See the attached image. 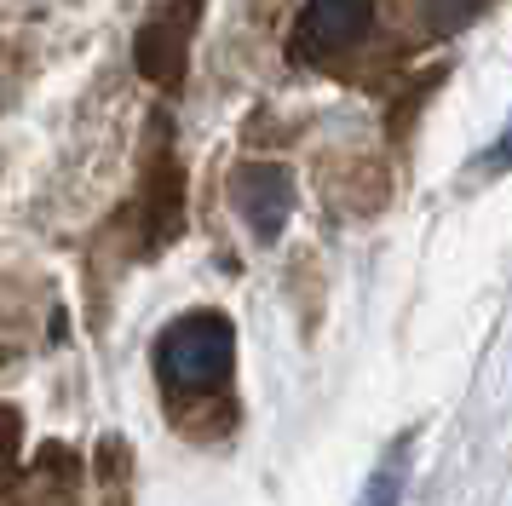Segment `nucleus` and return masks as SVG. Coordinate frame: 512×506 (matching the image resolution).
<instances>
[{
	"label": "nucleus",
	"instance_id": "nucleus-1",
	"mask_svg": "<svg viewBox=\"0 0 512 506\" xmlns=\"http://www.w3.org/2000/svg\"><path fill=\"white\" fill-rule=\"evenodd\" d=\"M236 363V328L219 311H185L162 328L156 340V380H162L173 409H202L219 403L231 386Z\"/></svg>",
	"mask_w": 512,
	"mask_h": 506
},
{
	"label": "nucleus",
	"instance_id": "nucleus-2",
	"mask_svg": "<svg viewBox=\"0 0 512 506\" xmlns=\"http://www.w3.org/2000/svg\"><path fill=\"white\" fill-rule=\"evenodd\" d=\"M374 23V6L369 0H305L300 23H294V52L305 64H334L363 46Z\"/></svg>",
	"mask_w": 512,
	"mask_h": 506
},
{
	"label": "nucleus",
	"instance_id": "nucleus-3",
	"mask_svg": "<svg viewBox=\"0 0 512 506\" xmlns=\"http://www.w3.org/2000/svg\"><path fill=\"white\" fill-rule=\"evenodd\" d=\"M190 29H196V0H167L162 12L144 23V35H139V69L150 75V81H179Z\"/></svg>",
	"mask_w": 512,
	"mask_h": 506
},
{
	"label": "nucleus",
	"instance_id": "nucleus-4",
	"mask_svg": "<svg viewBox=\"0 0 512 506\" xmlns=\"http://www.w3.org/2000/svg\"><path fill=\"white\" fill-rule=\"evenodd\" d=\"M288 207H294V184H288L282 167L259 161V167H242V173H236V213L248 219L254 236L271 242V236L288 225Z\"/></svg>",
	"mask_w": 512,
	"mask_h": 506
}]
</instances>
